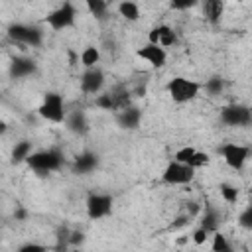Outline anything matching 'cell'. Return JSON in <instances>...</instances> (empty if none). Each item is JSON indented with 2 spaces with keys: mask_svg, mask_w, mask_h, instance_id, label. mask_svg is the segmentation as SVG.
<instances>
[{
  "mask_svg": "<svg viewBox=\"0 0 252 252\" xmlns=\"http://www.w3.org/2000/svg\"><path fill=\"white\" fill-rule=\"evenodd\" d=\"M203 12H205V16H207V20L211 24H219L220 22V16L224 12V4L220 0H205Z\"/></svg>",
  "mask_w": 252,
  "mask_h": 252,
  "instance_id": "d6986e66",
  "label": "cell"
},
{
  "mask_svg": "<svg viewBox=\"0 0 252 252\" xmlns=\"http://www.w3.org/2000/svg\"><path fill=\"white\" fill-rule=\"evenodd\" d=\"M32 154H33L32 142H30V140H20V142H16V146L12 148L10 158H12V163L16 165V163H24V161H28V158H30Z\"/></svg>",
  "mask_w": 252,
  "mask_h": 252,
  "instance_id": "e0dca14e",
  "label": "cell"
},
{
  "mask_svg": "<svg viewBox=\"0 0 252 252\" xmlns=\"http://www.w3.org/2000/svg\"><path fill=\"white\" fill-rule=\"evenodd\" d=\"M220 252H234V248L230 246V248H226V250H220Z\"/></svg>",
  "mask_w": 252,
  "mask_h": 252,
  "instance_id": "836d02e7",
  "label": "cell"
},
{
  "mask_svg": "<svg viewBox=\"0 0 252 252\" xmlns=\"http://www.w3.org/2000/svg\"><path fill=\"white\" fill-rule=\"evenodd\" d=\"M219 154L222 156L224 163L232 169H242L248 156H250V148L244 144H236V142H226L219 148Z\"/></svg>",
  "mask_w": 252,
  "mask_h": 252,
  "instance_id": "ba28073f",
  "label": "cell"
},
{
  "mask_svg": "<svg viewBox=\"0 0 252 252\" xmlns=\"http://www.w3.org/2000/svg\"><path fill=\"white\" fill-rule=\"evenodd\" d=\"M75 20H77V8H75L71 2H63V4L57 6L53 12L47 14L45 24H47L51 30L61 32V30H67V28L75 26Z\"/></svg>",
  "mask_w": 252,
  "mask_h": 252,
  "instance_id": "277c9868",
  "label": "cell"
},
{
  "mask_svg": "<svg viewBox=\"0 0 252 252\" xmlns=\"http://www.w3.org/2000/svg\"><path fill=\"white\" fill-rule=\"evenodd\" d=\"M232 244L228 242V238L222 234V232H213V242H211V252H220V250H226L230 248Z\"/></svg>",
  "mask_w": 252,
  "mask_h": 252,
  "instance_id": "d4e9b609",
  "label": "cell"
},
{
  "mask_svg": "<svg viewBox=\"0 0 252 252\" xmlns=\"http://www.w3.org/2000/svg\"><path fill=\"white\" fill-rule=\"evenodd\" d=\"M195 152H197V150H195L193 146H183V148H179V150L175 152L173 161H179V163L189 165V161H191V158H193V154H195Z\"/></svg>",
  "mask_w": 252,
  "mask_h": 252,
  "instance_id": "484cf974",
  "label": "cell"
},
{
  "mask_svg": "<svg viewBox=\"0 0 252 252\" xmlns=\"http://www.w3.org/2000/svg\"><path fill=\"white\" fill-rule=\"evenodd\" d=\"M104 87V73L98 67L93 69H85V73L81 75V91L85 94H98Z\"/></svg>",
  "mask_w": 252,
  "mask_h": 252,
  "instance_id": "30bf717a",
  "label": "cell"
},
{
  "mask_svg": "<svg viewBox=\"0 0 252 252\" xmlns=\"http://www.w3.org/2000/svg\"><path fill=\"white\" fill-rule=\"evenodd\" d=\"M35 173L39 175H45L49 171H57L61 165H63V152L57 150V148H47V150H39V152H33L28 161H26Z\"/></svg>",
  "mask_w": 252,
  "mask_h": 252,
  "instance_id": "6da1fadb",
  "label": "cell"
},
{
  "mask_svg": "<svg viewBox=\"0 0 252 252\" xmlns=\"http://www.w3.org/2000/svg\"><path fill=\"white\" fill-rule=\"evenodd\" d=\"M167 94L171 96V100L183 104V102H189L193 98L199 96V91H201V85L193 79H187V77H173L169 83H167Z\"/></svg>",
  "mask_w": 252,
  "mask_h": 252,
  "instance_id": "7a4b0ae2",
  "label": "cell"
},
{
  "mask_svg": "<svg viewBox=\"0 0 252 252\" xmlns=\"http://www.w3.org/2000/svg\"><path fill=\"white\" fill-rule=\"evenodd\" d=\"M116 122L124 130H136L142 122V110L136 108V106H124L122 110H118Z\"/></svg>",
  "mask_w": 252,
  "mask_h": 252,
  "instance_id": "9a60e30c",
  "label": "cell"
},
{
  "mask_svg": "<svg viewBox=\"0 0 252 252\" xmlns=\"http://www.w3.org/2000/svg\"><path fill=\"white\" fill-rule=\"evenodd\" d=\"M87 10L96 18V20H104L106 12H108V4L104 0H89L87 2Z\"/></svg>",
  "mask_w": 252,
  "mask_h": 252,
  "instance_id": "7402d4cb",
  "label": "cell"
},
{
  "mask_svg": "<svg viewBox=\"0 0 252 252\" xmlns=\"http://www.w3.org/2000/svg\"><path fill=\"white\" fill-rule=\"evenodd\" d=\"M207 238H209V232H207L205 228H201V226L193 232V242H195V244H205Z\"/></svg>",
  "mask_w": 252,
  "mask_h": 252,
  "instance_id": "1f68e13d",
  "label": "cell"
},
{
  "mask_svg": "<svg viewBox=\"0 0 252 252\" xmlns=\"http://www.w3.org/2000/svg\"><path fill=\"white\" fill-rule=\"evenodd\" d=\"M220 219H222V217H220L219 209H215V207H207V211H205V215H203V219H201V228H205L209 234L219 232Z\"/></svg>",
  "mask_w": 252,
  "mask_h": 252,
  "instance_id": "ac0fdd59",
  "label": "cell"
},
{
  "mask_svg": "<svg viewBox=\"0 0 252 252\" xmlns=\"http://www.w3.org/2000/svg\"><path fill=\"white\" fill-rule=\"evenodd\" d=\"M177 41V35L173 32V28H169L167 24H159L156 28L150 30L148 33V43H154V45H159V47H171L173 43Z\"/></svg>",
  "mask_w": 252,
  "mask_h": 252,
  "instance_id": "8fae6325",
  "label": "cell"
},
{
  "mask_svg": "<svg viewBox=\"0 0 252 252\" xmlns=\"http://www.w3.org/2000/svg\"><path fill=\"white\" fill-rule=\"evenodd\" d=\"M8 37L16 43L32 45V47H37L43 41L41 30L35 26H28V24H10L8 26Z\"/></svg>",
  "mask_w": 252,
  "mask_h": 252,
  "instance_id": "5b68a950",
  "label": "cell"
},
{
  "mask_svg": "<svg viewBox=\"0 0 252 252\" xmlns=\"http://www.w3.org/2000/svg\"><path fill=\"white\" fill-rule=\"evenodd\" d=\"M18 252H47V246H43L39 242H26L18 248Z\"/></svg>",
  "mask_w": 252,
  "mask_h": 252,
  "instance_id": "f546056e",
  "label": "cell"
},
{
  "mask_svg": "<svg viewBox=\"0 0 252 252\" xmlns=\"http://www.w3.org/2000/svg\"><path fill=\"white\" fill-rule=\"evenodd\" d=\"M220 197L226 201V203H236V199H238V189L234 187V185H230V183H220Z\"/></svg>",
  "mask_w": 252,
  "mask_h": 252,
  "instance_id": "4316f807",
  "label": "cell"
},
{
  "mask_svg": "<svg viewBox=\"0 0 252 252\" xmlns=\"http://www.w3.org/2000/svg\"><path fill=\"white\" fill-rule=\"evenodd\" d=\"M35 61L30 59V57H14L10 61V77L20 81V79H26V77H32L35 73Z\"/></svg>",
  "mask_w": 252,
  "mask_h": 252,
  "instance_id": "4fadbf2b",
  "label": "cell"
},
{
  "mask_svg": "<svg viewBox=\"0 0 252 252\" xmlns=\"http://www.w3.org/2000/svg\"><path fill=\"white\" fill-rule=\"evenodd\" d=\"M118 14L128 20V22H136L140 18V6L136 2H130V0H124L118 4Z\"/></svg>",
  "mask_w": 252,
  "mask_h": 252,
  "instance_id": "ffe728a7",
  "label": "cell"
},
{
  "mask_svg": "<svg viewBox=\"0 0 252 252\" xmlns=\"http://www.w3.org/2000/svg\"><path fill=\"white\" fill-rule=\"evenodd\" d=\"M220 122L226 126H250L252 122V112L244 104H228L220 108Z\"/></svg>",
  "mask_w": 252,
  "mask_h": 252,
  "instance_id": "9c48e42d",
  "label": "cell"
},
{
  "mask_svg": "<svg viewBox=\"0 0 252 252\" xmlns=\"http://www.w3.org/2000/svg\"><path fill=\"white\" fill-rule=\"evenodd\" d=\"M6 130H8L6 122H0V136H2V134H6Z\"/></svg>",
  "mask_w": 252,
  "mask_h": 252,
  "instance_id": "d6a6232c",
  "label": "cell"
},
{
  "mask_svg": "<svg viewBox=\"0 0 252 252\" xmlns=\"http://www.w3.org/2000/svg\"><path fill=\"white\" fill-rule=\"evenodd\" d=\"M195 179V169L185 165V163H179V161H169L161 173V181L167 183V185H187Z\"/></svg>",
  "mask_w": 252,
  "mask_h": 252,
  "instance_id": "8992f818",
  "label": "cell"
},
{
  "mask_svg": "<svg viewBox=\"0 0 252 252\" xmlns=\"http://www.w3.org/2000/svg\"><path fill=\"white\" fill-rule=\"evenodd\" d=\"M94 104L98 108H102V110H118V106H116V94H110V93L96 94Z\"/></svg>",
  "mask_w": 252,
  "mask_h": 252,
  "instance_id": "603a6c76",
  "label": "cell"
},
{
  "mask_svg": "<svg viewBox=\"0 0 252 252\" xmlns=\"http://www.w3.org/2000/svg\"><path fill=\"white\" fill-rule=\"evenodd\" d=\"M169 6H171L173 10H189V8L197 6V2H195V0H173Z\"/></svg>",
  "mask_w": 252,
  "mask_h": 252,
  "instance_id": "4dcf8cb0",
  "label": "cell"
},
{
  "mask_svg": "<svg viewBox=\"0 0 252 252\" xmlns=\"http://www.w3.org/2000/svg\"><path fill=\"white\" fill-rule=\"evenodd\" d=\"M238 224H240L242 228H246V230L252 228V207H246V209L238 215Z\"/></svg>",
  "mask_w": 252,
  "mask_h": 252,
  "instance_id": "f1b7e54d",
  "label": "cell"
},
{
  "mask_svg": "<svg viewBox=\"0 0 252 252\" xmlns=\"http://www.w3.org/2000/svg\"><path fill=\"white\" fill-rule=\"evenodd\" d=\"M98 61H100V51H98L94 45H89V47L83 49V53H81V65H83L85 69L96 67Z\"/></svg>",
  "mask_w": 252,
  "mask_h": 252,
  "instance_id": "44dd1931",
  "label": "cell"
},
{
  "mask_svg": "<svg viewBox=\"0 0 252 252\" xmlns=\"http://www.w3.org/2000/svg\"><path fill=\"white\" fill-rule=\"evenodd\" d=\"M138 57L144 59L146 63H150L152 67H163L165 61H167V51L159 45H154V43H146L138 49Z\"/></svg>",
  "mask_w": 252,
  "mask_h": 252,
  "instance_id": "7c38bea8",
  "label": "cell"
},
{
  "mask_svg": "<svg viewBox=\"0 0 252 252\" xmlns=\"http://www.w3.org/2000/svg\"><path fill=\"white\" fill-rule=\"evenodd\" d=\"M96 167H98V156L94 152H83V154H79L75 158L73 165H71L73 173H77V175H89Z\"/></svg>",
  "mask_w": 252,
  "mask_h": 252,
  "instance_id": "5bb4252c",
  "label": "cell"
},
{
  "mask_svg": "<svg viewBox=\"0 0 252 252\" xmlns=\"http://www.w3.org/2000/svg\"><path fill=\"white\" fill-rule=\"evenodd\" d=\"M209 163V156L205 154V152H195L193 154V158H191V161H189V167H193V169H199V167H205Z\"/></svg>",
  "mask_w": 252,
  "mask_h": 252,
  "instance_id": "83f0119b",
  "label": "cell"
},
{
  "mask_svg": "<svg viewBox=\"0 0 252 252\" xmlns=\"http://www.w3.org/2000/svg\"><path fill=\"white\" fill-rule=\"evenodd\" d=\"M112 205H114L112 195H108V193H91V195L87 197V203H85V207H87V217H89L91 220L104 219V217L110 215Z\"/></svg>",
  "mask_w": 252,
  "mask_h": 252,
  "instance_id": "52a82bcc",
  "label": "cell"
},
{
  "mask_svg": "<svg viewBox=\"0 0 252 252\" xmlns=\"http://www.w3.org/2000/svg\"><path fill=\"white\" fill-rule=\"evenodd\" d=\"M63 122H65V126H67V130L73 132V134H77V136H83V134H87V130H89V122H87V116H85L83 110H73V112H69Z\"/></svg>",
  "mask_w": 252,
  "mask_h": 252,
  "instance_id": "2e32d148",
  "label": "cell"
},
{
  "mask_svg": "<svg viewBox=\"0 0 252 252\" xmlns=\"http://www.w3.org/2000/svg\"><path fill=\"white\" fill-rule=\"evenodd\" d=\"M39 116L45 118L47 122H53V124H61L67 116V110H65V100L59 93H47L37 108Z\"/></svg>",
  "mask_w": 252,
  "mask_h": 252,
  "instance_id": "3957f363",
  "label": "cell"
},
{
  "mask_svg": "<svg viewBox=\"0 0 252 252\" xmlns=\"http://www.w3.org/2000/svg\"><path fill=\"white\" fill-rule=\"evenodd\" d=\"M67 252H83V250H79V248H75V250H67Z\"/></svg>",
  "mask_w": 252,
  "mask_h": 252,
  "instance_id": "e575fe53",
  "label": "cell"
},
{
  "mask_svg": "<svg viewBox=\"0 0 252 252\" xmlns=\"http://www.w3.org/2000/svg\"><path fill=\"white\" fill-rule=\"evenodd\" d=\"M222 89H224V81H222L220 77H211V79H207V83H205V93H207L209 96H219V94L222 93Z\"/></svg>",
  "mask_w": 252,
  "mask_h": 252,
  "instance_id": "cb8c5ba5",
  "label": "cell"
}]
</instances>
